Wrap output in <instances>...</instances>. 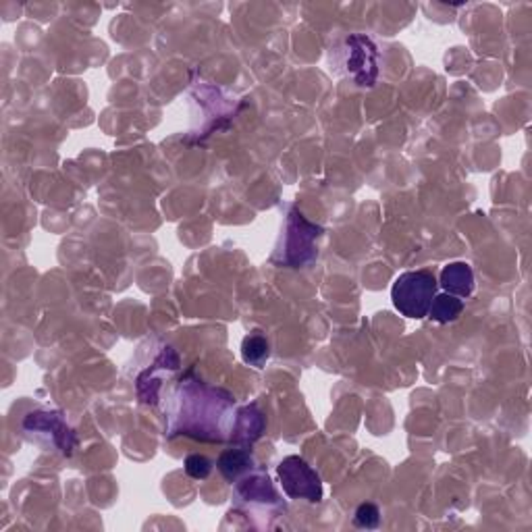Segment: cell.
<instances>
[{"label": "cell", "mask_w": 532, "mask_h": 532, "mask_svg": "<svg viewBox=\"0 0 532 532\" xmlns=\"http://www.w3.org/2000/svg\"><path fill=\"white\" fill-rule=\"evenodd\" d=\"M437 277L431 270L399 275L391 287L393 306L407 318H424L437 295Z\"/></svg>", "instance_id": "1"}, {"label": "cell", "mask_w": 532, "mask_h": 532, "mask_svg": "<svg viewBox=\"0 0 532 532\" xmlns=\"http://www.w3.org/2000/svg\"><path fill=\"white\" fill-rule=\"evenodd\" d=\"M283 491L292 499H306L310 504H318L323 499V482L310 463L300 455H289L277 468Z\"/></svg>", "instance_id": "2"}, {"label": "cell", "mask_w": 532, "mask_h": 532, "mask_svg": "<svg viewBox=\"0 0 532 532\" xmlns=\"http://www.w3.org/2000/svg\"><path fill=\"white\" fill-rule=\"evenodd\" d=\"M323 229L308 222L298 210H292L287 221V238H286V254H283V262L292 266H302L308 260L314 258V241L320 235Z\"/></svg>", "instance_id": "3"}, {"label": "cell", "mask_w": 532, "mask_h": 532, "mask_svg": "<svg viewBox=\"0 0 532 532\" xmlns=\"http://www.w3.org/2000/svg\"><path fill=\"white\" fill-rule=\"evenodd\" d=\"M348 57L345 67L350 69V76L356 79L358 85H373L376 79V48L367 36H350Z\"/></svg>", "instance_id": "4"}, {"label": "cell", "mask_w": 532, "mask_h": 532, "mask_svg": "<svg viewBox=\"0 0 532 532\" xmlns=\"http://www.w3.org/2000/svg\"><path fill=\"white\" fill-rule=\"evenodd\" d=\"M238 497L247 504L262 505H279V495H277L273 482L264 474H250L244 480L238 482Z\"/></svg>", "instance_id": "5"}, {"label": "cell", "mask_w": 532, "mask_h": 532, "mask_svg": "<svg viewBox=\"0 0 532 532\" xmlns=\"http://www.w3.org/2000/svg\"><path fill=\"white\" fill-rule=\"evenodd\" d=\"M264 424V414L258 410V406H246L244 410L238 414V420H235L233 441L247 449L260 435H262Z\"/></svg>", "instance_id": "6"}, {"label": "cell", "mask_w": 532, "mask_h": 532, "mask_svg": "<svg viewBox=\"0 0 532 532\" xmlns=\"http://www.w3.org/2000/svg\"><path fill=\"white\" fill-rule=\"evenodd\" d=\"M445 294L455 298H468L474 292V273L468 262H451L441 270V283Z\"/></svg>", "instance_id": "7"}, {"label": "cell", "mask_w": 532, "mask_h": 532, "mask_svg": "<svg viewBox=\"0 0 532 532\" xmlns=\"http://www.w3.org/2000/svg\"><path fill=\"white\" fill-rule=\"evenodd\" d=\"M28 431H51L52 432V439L54 443L60 445L65 451H69L76 443H69V439L76 441V437H73V432L67 429L63 420H60L59 414H48V412H36V414H29L26 418V423H23Z\"/></svg>", "instance_id": "8"}, {"label": "cell", "mask_w": 532, "mask_h": 532, "mask_svg": "<svg viewBox=\"0 0 532 532\" xmlns=\"http://www.w3.org/2000/svg\"><path fill=\"white\" fill-rule=\"evenodd\" d=\"M216 466H219L221 474L225 476L229 482H235L241 474L247 472V468H252V455L246 447L227 449L221 454Z\"/></svg>", "instance_id": "9"}, {"label": "cell", "mask_w": 532, "mask_h": 532, "mask_svg": "<svg viewBox=\"0 0 532 532\" xmlns=\"http://www.w3.org/2000/svg\"><path fill=\"white\" fill-rule=\"evenodd\" d=\"M463 312V302L451 294H441L435 295L431 304V318L437 320V323H451Z\"/></svg>", "instance_id": "10"}, {"label": "cell", "mask_w": 532, "mask_h": 532, "mask_svg": "<svg viewBox=\"0 0 532 532\" xmlns=\"http://www.w3.org/2000/svg\"><path fill=\"white\" fill-rule=\"evenodd\" d=\"M269 342L266 337L260 335V333H252L244 339V345H241V356L244 360L254 368H262L264 362L269 360Z\"/></svg>", "instance_id": "11"}, {"label": "cell", "mask_w": 532, "mask_h": 532, "mask_svg": "<svg viewBox=\"0 0 532 532\" xmlns=\"http://www.w3.org/2000/svg\"><path fill=\"white\" fill-rule=\"evenodd\" d=\"M185 472H188V476H191V479L204 480L208 479L210 472H213V462H210L206 455L194 454L185 460Z\"/></svg>", "instance_id": "12"}, {"label": "cell", "mask_w": 532, "mask_h": 532, "mask_svg": "<svg viewBox=\"0 0 532 532\" xmlns=\"http://www.w3.org/2000/svg\"><path fill=\"white\" fill-rule=\"evenodd\" d=\"M354 522L358 526H362V528H376V526H379V522H381L379 507H376L375 504H362L356 510Z\"/></svg>", "instance_id": "13"}]
</instances>
